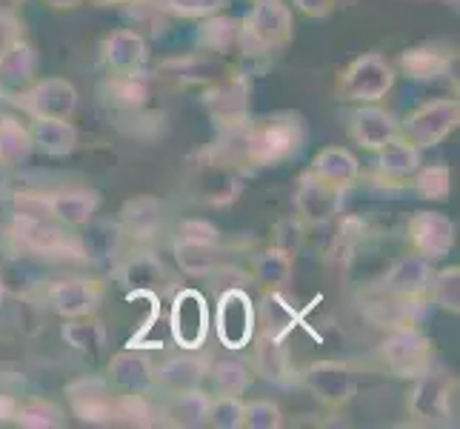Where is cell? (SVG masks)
I'll return each mask as SVG.
<instances>
[{
	"instance_id": "6da1fadb",
	"label": "cell",
	"mask_w": 460,
	"mask_h": 429,
	"mask_svg": "<svg viewBox=\"0 0 460 429\" xmlns=\"http://www.w3.org/2000/svg\"><path fill=\"white\" fill-rule=\"evenodd\" d=\"M237 143V155L249 166H280L289 164L306 147V123L295 112H278L255 123L241 126L237 132H226Z\"/></svg>"
},
{
	"instance_id": "7a4b0ae2",
	"label": "cell",
	"mask_w": 460,
	"mask_h": 429,
	"mask_svg": "<svg viewBox=\"0 0 460 429\" xmlns=\"http://www.w3.org/2000/svg\"><path fill=\"white\" fill-rule=\"evenodd\" d=\"M295 38L292 6L283 0H261L249 9L243 21H237V49L246 58H263L287 49Z\"/></svg>"
},
{
	"instance_id": "3957f363",
	"label": "cell",
	"mask_w": 460,
	"mask_h": 429,
	"mask_svg": "<svg viewBox=\"0 0 460 429\" xmlns=\"http://www.w3.org/2000/svg\"><path fill=\"white\" fill-rule=\"evenodd\" d=\"M9 237L18 244L23 252L40 258H55V261H89L84 244L75 235L66 232L58 220L35 215V212H14L9 220Z\"/></svg>"
},
{
	"instance_id": "277c9868",
	"label": "cell",
	"mask_w": 460,
	"mask_h": 429,
	"mask_svg": "<svg viewBox=\"0 0 460 429\" xmlns=\"http://www.w3.org/2000/svg\"><path fill=\"white\" fill-rule=\"evenodd\" d=\"M98 206H101V195L89 186H63L43 195H18L21 212L46 215L66 229L89 227Z\"/></svg>"
},
{
	"instance_id": "5b68a950",
	"label": "cell",
	"mask_w": 460,
	"mask_h": 429,
	"mask_svg": "<svg viewBox=\"0 0 460 429\" xmlns=\"http://www.w3.org/2000/svg\"><path fill=\"white\" fill-rule=\"evenodd\" d=\"M377 355L394 378H403V380H415L426 375L435 363L432 341L411 324L392 326L389 335L380 341Z\"/></svg>"
},
{
	"instance_id": "8992f818",
	"label": "cell",
	"mask_w": 460,
	"mask_h": 429,
	"mask_svg": "<svg viewBox=\"0 0 460 429\" xmlns=\"http://www.w3.org/2000/svg\"><path fill=\"white\" fill-rule=\"evenodd\" d=\"M394 86V67L377 52L358 55L338 77V94L349 103H377Z\"/></svg>"
},
{
	"instance_id": "52a82bcc",
	"label": "cell",
	"mask_w": 460,
	"mask_h": 429,
	"mask_svg": "<svg viewBox=\"0 0 460 429\" xmlns=\"http://www.w3.org/2000/svg\"><path fill=\"white\" fill-rule=\"evenodd\" d=\"M457 123H460V101L435 98L420 103L418 109H411L401 123V135L423 152L447 140L457 130Z\"/></svg>"
},
{
	"instance_id": "ba28073f",
	"label": "cell",
	"mask_w": 460,
	"mask_h": 429,
	"mask_svg": "<svg viewBox=\"0 0 460 429\" xmlns=\"http://www.w3.org/2000/svg\"><path fill=\"white\" fill-rule=\"evenodd\" d=\"M212 326L217 332V341L226 349H246L258 332V309L255 300L249 298L241 286H229L226 292H220Z\"/></svg>"
},
{
	"instance_id": "9c48e42d",
	"label": "cell",
	"mask_w": 460,
	"mask_h": 429,
	"mask_svg": "<svg viewBox=\"0 0 460 429\" xmlns=\"http://www.w3.org/2000/svg\"><path fill=\"white\" fill-rule=\"evenodd\" d=\"M212 329V312H209V300L198 290H178L172 298V309H169V332L172 341L181 349L189 353H198L203 349L206 338H209Z\"/></svg>"
},
{
	"instance_id": "30bf717a",
	"label": "cell",
	"mask_w": 460,
	"mask_h": 429,
	"mask_svg": "<svg viewBox=\"0 0 460 429\" xmlns=\"http://www.w3.org/2000/svg\"><path fill=\"white\" fill-rule=\"evenodd\" d=\"M77 101L81 94L66 77H35L26 89L12 94V103L29 118H72Z\"/></svg>"
},
{
	"instance_id": "8fae6325",
	"label": "cell",
	"mask_w": 460,
	"mask_h": 429,
	"mask_svg": "<svg viewBox=\"0 0 460 429\" xmlns=\"http://www.w3.org/2000/svg\"><path fill=\"white\" fill-rule=\"evenodd\" d=\"M455 380L443 372H426L415 378V387H411L406 409L409 418L423 426H438V424H449L452 418V401H455Z\"/></svg>"
},
{
	"instance_id": "7c38bea8",
	"label": "cell",
	"mask_w": 460,
	"mask_h": 429,
	"mask_svg": "<svg viewBox=\"0 0 460 429\" xmlns=\"http://www.w3.org/2000/svg\"><path fill=\"white\" fill-rule=\"evenodd\" d=\"M455 220L443 212H432V210H418L415 215L409 218L406 224V241L409 249L415 255L426 258V261H443L452 255L455 249Z\"/></svg>"
},
{
	"instance_id": "4fadbf2b",
	"label": "cell",
	"mask_w": 460,
	"mask_h": 429,
	"mask_svg": "<svg viewBox=\"0 0 460 429\" xmlns=\"http://www.w3.org/2000/svg\"><path fill=\"white\" fill-rule=\"evenodd\" d=\"M343 189L332 186L309 172H300L295 186V212L304 227H326L343 212Z\"/></svg>"
},
{
	"instance_id": "5bb4252c",
	"label": "cell",
	"mask_w": 460,
	"mask_h": 429,
	"mask_svg": "<svg viewBox=\"0 0 460 429\" xmlns=\"http://www.w3.org/2000/svg\"><path fill=\"white\" fill-rule=\"evenodd\" d=\"M66 401L72 416L89 426H112L115 392L106 378L84 375L66 387Z\"/></svg>"
},
{
	"instance_id": "9a60e30c",
	"label": "cell",
	"mask_w": 460,
	"mask_h": 429,
	"mask_svg": "<svg viewBox=\"0 0 460 429\" xmlns=\"http://www.w3.org/2000/svg\"><path fill=\"white\" fill-rule=\"evenodd\" d=\"M304 387L317 404L341 409L355 395V372L343 361H314L304 370Z\"/></svg>"
},
{
	"instance_id": "2e32d148",
	"label": "cell",
	"mask_w": 460,
	"mask_h": 429,
	"mask_svg": "<svg viewBox=\"0 0 460 429\" xmlns=\"http://www.w3.org/2000/svg\"><path fill=\"white\" fill-rule=\"evenodd\" d=\"M206 109H209L212 121L217 123V130L224 132H237L241 126L249 123V84L246 77L234 75L220 81L215 89L206 92L203 98Z\"/></svg>"
},
{
	"instance_id": "e0dca14e",
	"label": "cell",
	"mask_w": 460,
	"mask_h": 429,
	"mask_svg": "<svg viewBox=\"0 0 460 429\" xmlns=\"http://www.w3.org/2000/svg\"><path fill=\"white\" fill-rule=\"evenodd\" d=\"M209 358L198 355V353H186L174 355L164 361L161 367L155 370V392H161L164 398L169 395H183V392H195L206 387V378H209Z\"/></svg>"
},
{
	"instance_id": "ac0fdd59",
	"label": "cell",
	"mask_w": 460,
	"mask_h": 429,
	"mask_svg": "<svg viewBox=\"0 0 460 429\" xmlns=\"http://www.w3.org/2000/svg\"><path fill=\"white\" fill-rule=\"evenodd\" d=\"M46 300L60 317H86L98 312L103 283L98 278H63L46 290Z\"/></svg>"
},
{
	"instance_id": "d6986e66",
	"label": "cell",
	"mask_w": 460,
	"mask_h": 429,
	"mask_svg": "<svg viewBox=\"0 0 460 429\" xmlns=\"http://www.w3.org/2000/svg\"><path fill=\"white\" fill-rule=\"evenodd\" d=\"M398 135H401V121L377 103H358L355 112L349 115V138L367 152L384 149Z\"/></svg>"
},
{
	"instance_id": "ffe728a7",
	"label": "cell",
	"mask_w": 460,
	"mask_h": 429,
	"mask_svg": "<svg viewBox=\"0 0 460 429\" xmlns=\"http://www.w3.org/2000/svg\"><path fill=\"white\" fill-rule=\"evenodd\" d=\"M252 372H258L269 384L287 387L295 378L287 338L275 335V332L258 329L255 338H252Z\"/></svg>"
},
{
	"instance_id": "44dd1931",
	"label": "cell",
	"mask_w": 460,
	"mask_h": 429,
	"mask_svg": "<svg viewBox=\"0 0 460 429\" xmlns=\"http://www.w3.org/2000/svg\"><path fill=\"white\" fill-rule=\"evenodd\" d=\"M377 164H375V181L380 186H406L415 178V172L423 166L420 149L415 143H409L403 135L392 138L384 149H377Z\"/></svg>"
},
{
	"instance_id": "7402d4cb",
	"label": "cell",
	"mask_w": 460,
	"mask_h": 429,
	"mask_svg": "<svg viewBox=\"0 0 460 429\" xmlns=\"http://www.w3.org/2000/svg\"><path fill=\"white\" fill-rule=\"evenodd\" d=\"M435 275L432 261H426L420 255H406L401 261H394V266L384 278V290L386 295H392L394 300H406V304H418L420 298H426V290H429V281Z\"/></svg>"
},
{
	"instance_id": "603a6c76",
	"label": "cell",
	"mask_w": 460,
	"mask_h": 429,
	"mask_svg": "<svg viewBox=\"0 0 460 429\" xmlns=\"http://www.w3.org/2000/svg\"><path fill=\"white\" fill-rule=\"evenodd\" d=\"M109 384L118 392H140L152 395L155 392V367L152 361L137 353V349H120L109 361Z\"/></svg>"
},
{
	"instance_id": "cb8c5ba5",
	"label": "cell",
	"mask_w": 460,
	"mask_h": 429,
	"mask_svg": "<svg viewBox=\"0 0 460 429\" xmlns=\"http://www.w3.org/2000/svg\"><path fill=\"white\" fill-rule=\"evenodd\" d=\"M146 40L135 29H118L103 40V63L112 75L140 72L146 63Z\"/></svg>"
},
{
	"instance_id": "d4e9b609",
	"label": "cell",
	"mask_w": 460,
	"mask_h": 429,
	"mask_svg": "<svg viewBox=\"0 0 460 429\" xmlns=\"http://www.w3.org/2000/svg\"><path fill=\"white\" fill-rule=\"evenodd\" d=\"M123 290L129 295H161L169 286V273L155 255H132L118 273Z\"/></svg>"
},
{
	"instance_id": "484cf974",
	"label": "cell",
	"mask_w": 460,
	"mask_h": 429,
	"mask_svg": "<svg viewBox=\"0 0 460 429\" xmlns=\"http://www.w3.org/2000/svg\"><path fill=\"white\" fill-rule=\"evenodd\" d=\"M295 278V258L289 249L269 246L252 258V281L263 292H287Z\"/></svg>"
},
{
	"instance_id": "4316f807",
	"label": "cell",
	"mask_w": 460,
	"mask_h": 429,
	"mask_svg": "<svg viewBox=\"0 0 460 429\" xmlns=\"http://www.w3.org/2000/svg\"><path fill=\"white\" fill-rule=\"evenodd\" d=\"M31 147L49 157H66L77 149V130L69 118H31Z\"/></svg>"
},
{
	"instance_id": "83f0119b",
	"label": "cell",
	"mask_w": 460,
	"mask_h": 429,
	"mask_svg": "<svg viewBox=\"0 0 460 429\" xmlns=\"http://www.w3.org/2000/svg\"><path fill=\"white\" fill-rule=\"evenodd\" d=\"M309 174H314V178H321L332 186L338 189H352L358 181H360V164L358 157L349 152L346 147H326L314 155L312 166L306 169Z\"/></svg>"
},
{
	"instance_id": "f1b7e54d",
	"label": "cell",
	"mask_w": 460,
	"mask_h": 429,
	"mask_svg": "<svg viewBox=\"0 0 460 429\" xmlns=\"http://www.w3.org/2000/svg\"><path fill=\"white\" fill-rule=\"evenodd\" d=\"M452 63L455 58L449 52H440L438 46H411V49L401 55L398 67L409 81L429 84V81H440L443 75H449Z\"/></svg>"
},
{
	"instance_id": "f546056e",
	"label": "cell",
	"mask_w": 460,
	"mask_h": 429,
	"mask_svg": "<svg viewBox=\"0 0 460 429\" xmlns=\"http://www.w3.org/2000/svg\"><path fill=\"white\" fill-rule=\"evenodd\" d=\"M38 77V52L23 38L14 40L0 58V89H26Z\"/></svg>"
},
{
	"instance_id": "4dcf8cb0",
	"label": "cell",
	"mask_w": 460,
	"mask_h": 429,
	"mask_svg": "<svg viewBox=\"0 0 460 429\" xmlns=\"http://www.w3.org/2000/svg\"><path fill=\"white\" fill-rule=\"evenodd\" d=\"M209 401H212V395H206L203 389L183 392V395H169V398L164 401V407H157V416H161V424L195 429V426L206 424Z\"/></svg>"
},
{
	"instance_id": "1f68e13d",
	"label": "cell",
	"mask_w": 460,
	"mask_h": 429,
	"mask_svg": "<svg viewBox=\"0 0 460 429\" xmlns=\"http://www.w3.org/2000/svg\"><path fill=\"white\" fill-rule=\"evenodd\" d=\"M63 341H66L72 349H77L84 358H92L98 361L106 349V326L98 321L94 315H86V317H66V324L60 329Z\"/></svg>"
},
{
	"instance_id": "d6a6232c",
	"label": "cell",
	"mask_w": 460,
	"mask_h": 429,
	"mask_svg": "<svg viewBox=\"0 0 460 429\" xmlns=\"http://www.w3.org/2000/svg\"><path fill=\"white\" fill-rule=\"evenodd\" d=\"M35 147H31L29 126L21 123L14 115H0V169H18L23 166Z\"/></svg>"
},
{
	"instance_id": "836d02e7",
	"label": "cell",
	"mask_w": 460,
	"mask_h": 429,
	"mask_svg": "<svg viewBox=\"0 0 460 429\" xmlns=\"http://www.w3.org/2000/svg\"><path fill=\"white\" fill-rule=\"evenodd\" d=\"M174 261H178V266L186 275H195V278L212 275L215 269L224 264V246L178 237V241H174Z\"/></svg>"
},
{
	"instance_id": "e575fe53",
	"label": "cell",
	"mask_w": 460,
	"mask_h": 429,
	"mask_svg": "<svg viewBox=\"0 0 460 429\" xmlns=\"http://www.w3.org/2000/svg\"><path fill=\"white\" fill-rule=\"evenodd\" d=\"M164 218H166L164 203H157L155 198H137L123 206L120 224L123 232L132 237H155L164 229Z\"/></svg>"
},
{
	"instance_id": "d590c367",
	"label": "cell",
	"mask_w": 460,
	"mask_h": 429,
	"mask_svg": "<svg viewBox=\"0 0 460 429\" xmlns=\"http://www.w3.org/2000/svg\"><path fill=\"white\" fill-rule=\"evenodd\" d=\"M155 424H161V416H157V407L152 404L149 395L140 392L115 395L112 426H155Z\"/></svg>"
},
{
	"instance_id": "8d00e7d4",
	"label": "cell",
	"mask_w": 460,
	"mask_h": 429,
	"mask_svg": "<svg viewBox=\"0 0 460 429\" xmlns=\"http://www.w3.org/2000/svg\"><path fill=\"white\" fill-rule=\"evenodd\" d=\"M198 43L203 52L209 55H226L232 46H237V21L226 18V14H209V18L200 21L198 29Z\"/></svg>"
},
{
	"instance_id": "74e56055",
	"label": "cell",
	"mask_w": 460,
	"mask_h": 429,
	"mask_svg": "<svg viewBox=\"0 0 460 429\" xmlns=\"http://www.w3.org/2000/svg\"><path fill=\"white\" fill-rule=\"evenodd\" d=\"M206 380L217 395H246V389L252 387V367L237 358H224L209 363V378Z\"/></svg>"
},
{
	"instance_id": "f35d334b",
	"label": "cell",
	"mask_w": 460,
	"mask_h": 429,
	"mask_svg": "<svg viewBox=\"0 0 460 429\" xmlns=\"http://www.w3.org/2000/svg\"><path fill=\"white\" fill-rule=\"evenodd\" d=\"M258 324L261 329L287 338L297 324V312L292 304H287L283 292H263L261 307H258Z\"/></svg>"
},
{
	"instance_id": "ab89813d",
	"label": "cell",
	"mask_w": 460,
	"mask_h": 429,
	"mask_svg": "<svg viewBox=\"0 0 460 429\" xmlns=\"http://www.w3.org/2000/svg\"><path fill=\"white\" fill-rule=\"evenodd\" d=\"M14 424L23 429H60V426H66V412H63L55 401L26 398L18 404Z\"/></svg>"
},
{
	"instance_id": "60d3db41",
	"label": "cell",
	"mask_w": 460,
	"mask_h": 429,
	"mask_svg": "<svg viewBox=\"0 0 460 429\" xmlns=\"http://www.w3.org/2000/svg\"><path fill=\"white\" fill-rule=\"evenodd\" d=\"M426 298L443 312H460V266H447L440 273L432 275L429 290H426Z\"/></svg>"
},
{
	"instance_id": "b9f144b4",
	"label": "cell",
	"mask_w": 460,
	"mask_h": 429,
	"mask_svg": "<svg viewBox=\"0 0 460 429\" xmlns=\"http://www.w3.org/2000/svg\"><path fill=\"white\" fill-rule=\"evenodd\" d=\"M418 198L423 201H447L452 192V172L449 166L435 164V166H420L411 178Z\"/></svg>"
},
{
	"instance_id": "7bdbcfd3",
	"label": "cell",
	"mask_w": 460,
	"mask_h": 429,
	"mask_svg": "<svg viewBox=\"0 0 460 429\" xmlns=\"http://www.w3.org/2000/svg\"><path fill=\"white\" fill-rule=\"evenodd\" d=\"M243 398L241 395H215L206 412V426L215 429H241L243 426Z\"/></svg>"
},
{
	"instance_id": "ee69618b",
	"label": "cell",
	"mask_w": 460,
	"mask_h": 429,
	"mask_svg": "<svg viewBox=\"0 0 460 429\" xmlns=\"http://www.w3.org/2000/svg\"><path fill=\"white\" fill-rule=\"evenodd\" d=\"M155 9H161L172 18H183V21H203L209 14L220 12L226 6V0H152Z\"/></svg>"
},
{
	"instance_id": "f6af8a7d",
	"label": "cell",
	"mask_w": 460,
	"mask_h": 429,
	"mask_svg": "<svg viewBox=\"0 0 460 429\" xmlns=\"http://www.w3.org/2000/svg\"><path fill=\"white\" fill-rule=\"evenodd\" d=\"M112 98L120 106H140L149 98V86L144 81V75H112Z\"/></svg>"
},
{
	"instance_id": "bcb514c9",
	"label": "cell",
	"mask_w": 460,
	"mask_h": 429,
	"mask_svg": "<svg viewBox=\"0 0 460 429\" xmlns=\"http://www.w3.org/2000/svg\"><path fill=\"white\" fill-rule=\"evenodd\" d=\"M243 426H249V429H280L283 412L272 401H249V404H243Z\"/></svg>"
},
{
	"instance_id": "7dc6e473",
	"label": "cell",
	"mask_w": 460,
	"mask_h": 429,
	"mask_svg": "<svg viewBox=\"0 0 460 429\" xmlns=\"http://www.w3.org/2000/svg\"><path fill=\"white\" fill-rule=\"evenodd\" d=\"M21 38H23V23H21V18L14 14V9L0 6V58H4L9 46L14 40H21Z\"/></svg>"
},
{
	"instance_id": "c3c4849f",
	"label": "cell",
	"mask_w": 460,
	"mask_h": 429,
	"mask_svg": "<svg viewBox=\"0 0 460 429\" xmlns=\"http://www.w3.org/2000/svg\"><path fill=\"white\" fill-rule=\"evenodd\" d=\"M178 237H186V241H203V244H220V232L209 224V220H200V218L183 220L178 229Z\"/></svg>"
},
{
	"instance_id": "681fc988",
	"label": "cell",
	"mask_w": 460,
	"mask_h": 429,
	"mask_svg": "<svg viewBox=\"0 0 460 429\" xmlns=\"http://www.w3.org/2000/svg\"><path fill=\"white\" fill-rule=\"evenodd\" d=\"M349 4L352 0H292L295 12H300L304 18H329L332 12H338Z\"/></svg>"
},
{
	"instance_id": "f907efd6",
	"label": "cell",
	"mask_w": 460,
	"mask_h": 429,
	"mask_svg": "<svg viewBox=\"0 0 460 429\" xmlns=\"http://www.w3.org/2000/svg\"><path fill=\"white\" fill-rule=\"evenodd\" d=\"M18 398L14 395H0V426L4 424H14V416H18Z\"/></svg>"
},
{
	"instance_id": "816d5d0a",
	"label": "cell",
	"mask_w": 460,
	"mask_h": 429,
	"mask_svg": "<svg viewBox=\"0 0 460 429\" xmlns=\"http://www.w3.org/2000/svg\"><path fill=\"white\" fill-rule=\"evenodd\" d=\"M43 4L55 12H69V9H77L81 4H86V0H43Z\"/></svg>"
},
{
	"instance_id": "f5cc1de1",
	"label": "cell",
	"mask_w": 460,
	"mask_h": 429,
	"mask_svg": "<svg viewBox=\"0 0 460 429\" xmlns=\"http://www.w3.org/2000/svg\"><path fill=\"white\" fill-rule=\"evenodd\" d=\"M94 6H129V4H137V0H89Z\"/></svg>"
},
{
	"instance_id": "db71d44e",
	"label": "cell",
	"mask_w": 460,
	"mask_h": 429,
	"mask_svg": "<svg viewBox=\"0 0 460 429\" xmlns=\"http://www.w3.org/2000/svg\"><path fill=\"white\" fill-rule=\"evenodd\" d=\"M4 295H6V290H4V278H0V300H4Z\"/></svg>"
},
{
	"instance_id": "11a10c76",
	"label": "cell",
	"mask_w": 460,
	"mask_h": 429,
	"mask_svg": "<svg viewBox=\"0 0 460 429\" xmlns=\"http://www.w3.org/2000/svg\"><path fill=\"white\" fill-rule=\"evenodd\" d=\"M252 4H261V0H252Z\"/></svg>"
},
{
	"instance_id": "9f6ffc18",
	"label": "cell",
	"mask_w": 460,
	"mask_h": 429,
	"mask_svg": "<svg viewBox=\"0 0 460 429\" xmlns=\"http://www.w3.org/2000/svg\"><path fill=\"white\" fill-rule=\"evenodd\" d=\"M0 94H4V89H0Z\"/></svg>"
}]
</instances>
